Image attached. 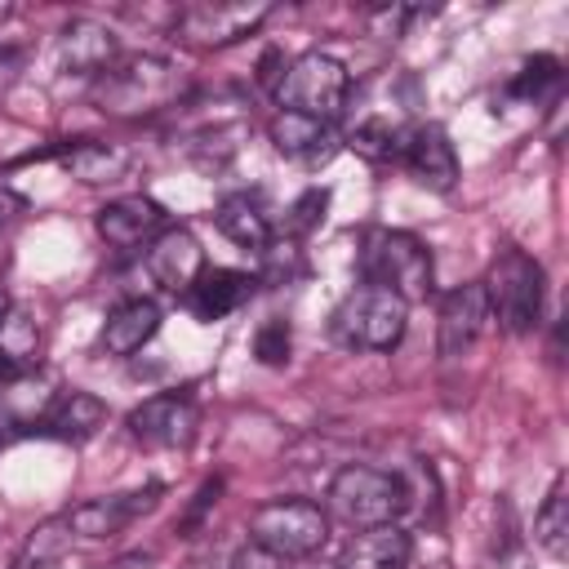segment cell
<instances>
[{
    "label": "cell",
    "instance_id": "6da1fadb",
    "mask_svg": "<svg viewBox=\"0 0 569 569\" xmlns=\"http://www.w3.org/2000/svg\"><path fill=\"white\" fill-rule=\"evenodd\" d=\"M178 98H182V76L164 58H151V53L116 58L93 80V107L102 116H120V120L156 116Z\"/></svg>",
    "mask_w": 569,
    "mask_h": 569
},
{
    "label": "cell",
    "instance_id": "7a4b0ae2",
    "mask_svg": "<svg viewBox=\"0 0 569 569\" xmlns=\"http://www.w3.org/2000/svg\"><path fill=\"white\" fill-rule=\"evenodd\" d=\"M356 267H360L365 284L396 293L405 307L422 302L431 293V249L413 231H391V227L365 231Z\"/></svg>",
    "mask_w": 569,
    "mask_h": 569
},
{
    "label": "cell",
    "instance_id": "3957f363",
    "mask_svg": "<svg viewBox=\"0 0 569 569\" xmlns=\"http://www.w3.org/2000/svg\"><path fill=\"white\" fill-rule=\"evenodd\" d=\"M329 511L351 525V529H378V525H396L409 507V485L387 471V467H369V462H347L325 493Z\"/></svg>",
    "mask_w": 569,
    "mask_h": 569
},
{
    "label": "cell",
    "instance_id": "277c9868",
    "mask_svg": "<svg viewBox=\"0 0 569 569\" xmlns=\"http://www.w3.org/2000/svg\"><path fill=\"white\" fill-rule=\"evenodd\" d=\"M485 302H489V320H498L507 333H529L542 316V293H547V276L542 262L529 258L525 249H502L489 262V276L480 280Z\"/></svg>",
    "mask_w": 569,
    "mask_h": 569
},
{
    "label": "cell",
    "instance_id": "5b68a950",
    "mask_svg": "<svg viewBox=\"0 0 569 569\" xmlns=\"http://www.w3.org/2000/svg\"><path fill=\"white\" fill-rule=\"evenodd\" d=\"M249 542L276 560H311L329 542V511L311 498H271L249 511Z\"/></svg>",
    "mask_w": 569,
    "mask_h": 569
},
{
    "label": "cell",
    "instance_id": "8992f818",
    "mask_svg": "<svg viewBox=\"0 0 569 569\" xmlns=\"http://www.w3.org/2000/svg\"><path fill=\"white\" fill-rule=\"evenodd\" d=\"M405 325H409V307L378 284L351 289L333 307V320H329L333 338L347 351H391V347H400Z\"/></svg>",
    "mask_w": 569,
    "mask_h": 569
},
{
    "label": "cell",
    "instance_id": "52a82bcc",
    "mask_svg": "<svg viewBox=\"0 0 569 569\" xmlns=\"http://www.w3.org/2000/svg\"><path fill=\"white\" fill-rule=\"evenodd\" d=\"M347 93H351V76L338 58L329 53H302L293 58L280 80H276V102L280 111H293V116H311V120H333L342 116L347 107Z\"/></svg>",
    "mask_w": 569,
    "mask_h": 569
},
{
    "label": "cell",
    "instance_id": "ba28073f",
    "mask_svg": "<svg viewBox=\"0 0 569 569\" xmlns=\"http://www.w3.org/2000/svg\"><path fill=\"white\" fill-rule=\"evenodd\" d=\"M267 18H271L267 0H200L178 13L173 36L196 49H227V44L253 36Z\"/></svg>",
    "mask_w": 569,
    "mask_h": 569
},
{
    "label": "cell",
    "instance_id": "9c48e42d",
    "mask_svg": "<svg viewBox=\"0 0 569 569\" xmlns=\"http://www.w3.org/2000/svg\"><path fill=\"white\" fill-rule=\"evenodd\" d=\"M196 427H200V409L191 396L182 391H160V396H147L133 413H129V436L142 445V449H187L196 440Z\"/></svg>",
    "mask_w": 569,
    "mask_h": 569
},
{
    "label": "cell",
    "instance_id": "30bf717a",
    "mask_svg": "<svg viewBox=\"0 0 569 569\" xmlns=\"http://www.w3.org/2000/svg\"><path fill=\"white\" fill-rule=\"evenodd\" d=\"M160 498V485H147V489H133V493H102V498H89L80 507H71L62 520L71 533L80 538H116L124 533L138 516H147Z\"/></svg>",
    "mask_w": 569,
    "mask_h": 569
},
{
    "label": "cell",
    "instance_id": "8fae6325",
    "mask_svg": "<svg viewBox=\"0 0 569 569\" xmlns=\"http://www.w3.org/2000/svg\"><path fill=\"white\" fill-rule=\"evenodd\" d=\"M485 325H489V302H485L480 280L449 289V293L440 298V325H436V347H440V356H445V360L467 356V351L480 342Z\"/></svg>",
    "mask_w": 569,
    "mask_h": 569
},
{
    "label": "cell",
    "instance_id": "7c38bea8",
    "mask_svg": "<svg viewBox=\"0 0 569 569\" xmlns=\"http://www.w3.org/2000/svg\"><path fill=\"white\" fill-rule=\"evenodd\" d=\"M164 231V204L151 200V196H116L98 209V236L111 244V249H138V244H151L156 236Z\"/></svg>",
    "mask_w": 569,
    "mask_h": 569
},
{
    "label": "cell",
    "instance_id": "4fadbf2b",
    "mask_svg": "<svg viewBox=\"0 0 569 569\" xmlns=\"http://www.w3.org/2000/svg\"><path fill=\"white\" fill-rule=\"evenodd\" d=\"M204 271V249L187 227H164L151 244H147V276L169 289V293H187L196 284V276Z\"/></svg>",
    "mask_w": 569,
    "mask_h": 569
},
{
    "label": "cell",
    "instance_id": "5bb4252c",
    "mask_svg": "<svg viewBox=\"0 0 569 569\" xmlns=\"http://www.w3.org/2000/svg\"><path fill=\"white\" fill-rule=\"evenodd\" d=\"M400 156L409 164V173L431 187V191H453L458 182V156H453V142L440 124H413L405 138H400Z\"/></svg>",
    "mask_w": 569,
    "mask_h": 569
},
{
    "label": "cell",
    "instance_id": "9a60e30c",
    "mask_svg": "<svg viewBox=\"0 0 569 569\" xmlns=\"http://www.w3.org/2000/svg\"><path fill=\"white\" fill-rule=\"evenodd\" d=\"M253 284H258V280H253L249 271H236V267H204V271L196 276V284L182 293V302L191 307V316H196L200 325H213V320L240 311V307L253 298Z\"/></svg>",
    "mask_w": 569,
    "mask_h": 569
},
{
    "label": "cell",
    "instance_id": "2e32d148",
    "mask_svg": "<svg viewBox=\"0 0 569 569\" xmlns=\"http://www.w3.org/2000/svg\"><path fill=\"white\" fill-rule=\"evenodd\" d=\"M156 333H160V307L151 298H124V302H116L107 311L102 333H98V347L107 356H120L124 360V356L142 351Z\"/></svg>",
    "mask_w": 569,
    "mask_h": 569
},
{
    "label": "cell",
    "instance_id": "e0dca14e",
    "mask_svg": "<svg viewBox=\"0 0 569 569\" xmlns=\"http://www.w3.org/2000/svg\"><path fill=\"white\" fill-rule=\"evenodd\" d=\"M116 58H120V53H116V36H111L102 22L80 18V22H71V27L58 36V67L71 71V76H93V80H98Z\"/></svg>",
    "mask_w": 569,
    "mask_h": 569
},
{
    "label": "cell",
    "instance_id": "ac0fdd59",
    "mask_svg": "<svg viewBox=\"0 0 569 569\" xmlns=\"http://www.w3.org/2000/svg\"><path fill=\"white\" fill-rule=\"evenodd\" d=\"M271 142L284 160H298V164H325L338 151L333 124L311 120V116H293V111H280L271 120Z\"/></svg>",
    "mask_w": 569,
    "mask_h": 569
},
{
    "label": "cell",
    "instance_id": "d6986e66",
    "mask_svg": "<svg viewBox=\"0 0 569 569\" xmlns=\"http://www.w3.org/2000/svg\"><path fill=\"white\" fill-rule=\"evenodd\" d=\"M102 422H107V405L93 391L71 387L49 405V413L40 422V436H53V440H67V445H84V440H93L102 431Z\"/></svg>",
    "mask_w": 569,
    "mask_h": 569
},
{
    "label": "cell",
    "instance_id": "ffe728a7",
    "mask_svg": "<svg viewBox=\"0 0 569 569\" xmlns=\"http://www.w3.org/2000/svg\"><path fill=\"white\" fill-rule=\"evenodd\" d=\"M413 556V538L400 525H378V529H360L333 569H409Z\"/></svg>",
    "mask_w": 569,
    "mask_h": 569
},
{
    "label": "cell",
    "instance_id": "44dd1931",
    "mask_svg": "<svg viewBox=\"0 0 569 569\" xmlns=\"http://www.w3.org/2000/svg\"><path fill=\"white\" fill-rule=\"evenodd\" d=\"M213 222H218V231H222L231 244H240L244 253H267V244L276 240L267 209H262L258 196H249V191L222 196L218 209H213Z\"/></svg>",
    "mask_w": 569,
    "mask_h": 569
},
{
    "label": "cell",
    "instance_id": "7402d4cb",
    "mask_svg": "<svg viewBox=\"0 0 569 569\" xmlns=\"http://www.w3.org/2000/svg\"><path fill=\"white\" fill-rule=\"evenodd\" d=\"M36 325L22 316V311H4L0 320V387L36 373Z\"/></svg>",
    "mask_w": 569,
    "mask_h": 569
},
{
    "label": "cell",
    "instance_id": "603a6c76",
    "mask_svg": "<svg viewBox=\"0 0 569 569\" xmlns=\"http://www.w3.org/2000/svg\"><path fill=\"white\" fill-rule=\"evenodd\" d=\"M62 164H67L71 178L98 187V182H116V178H124L129 156H124L120 147H111V142H76V147L62 156Z\"/></svg>",
    "mask_w": 569,
    "mask_h": 569
},
{
    "label": "cell",
    "instance_id": "cb8c5ba5",
    "mask_svg": "<svg viewBox=\"0 0 569 569\" xmlns=\"http://www.w3.org/2000/svg\"><path fill=\"white\" fill-rule=\"evenodd\" d=\"M533 542L551 556V560H565L569 556V498H565V476L551 480L538 516H533Z\"/></svg>",
    "mask_w": 569,
    "mask_h": 569
},
{
    "label": "cell",
    "instance_id": "d4e9b609",
    "mask_svg": "<svg viewBox=\"0 0 569 569\" xmlns=\"http://www.w3.org/2000/svg\"><path fill=\"white\" fill-rule=\"evenodd\" d=\"M560 84V62L551 53H533L525 58V67L507 80V98H520V102H538L547 89Z\"/></svg>",
    "mask_w": 569,
    "mask_h": 569
},
{
    "label": "cell",
    "instance_id": "484cf974",
    "mask_svg": "<svg viewBox=\"0 0 569 569\" xmlns=\"http://www.w3.org/2000/svg\"><path fill=\"white\" fill-rule=\"evenodd\" d=\"M289 351H293V333H289V320H280V316H271L258 333H253V356H258V365H267V369H280V365H289Z\"/></svg>",
    "mask_w": 569,
    "mask_h": 569
},
{
    "label": "cell",
    "instance_id": "4316f807",
    "mask_svg": "<svg viewBox=\"0 0 569 569\" xmlns=\"http://www.w3.org/2000/svg\"><path fill=\"white\" fill-rule=\"evenodd\" d=\"M400 138H405V133H396L391 124L369 120V124H360V129L351 133V147H356L360 156H369V160H391V156H400Z\"/></svg>",
    "mask_w": 569,
    "mask_h": 569
},
{
    "label": "cell",
    "instance_id": "83f0119b",
    "mask_svg": "<svg viewBox=\"0 0 569 569\" xmlns=\"http://www.w3.org/2000/svg\"><path fill=\"white\" fill-rule=\"evenodd\" d=\"M325 204H329V191H320V187L302 191V196H298V204H293V209H289V218H284V231H289V236L311 231V227L325 218Z\"/></svg>",
    "mask_w": 569,
    "mask_h": 569
},
{
    "label": "cell",
    "instance_id": "f1b7e54d",
    "mask_svg": "<svg viewBox=\"0 0 569 569\" xmlns=\"http://www.w3.org/2000/svg\"><path fill=\"white\" fill-rule=\"evenodd\" d=\"M218 493H222V480L213 476V480H204L200 489H196V502L187 507V516L178 520V538H191L200 525H204V516H209V507L218 502Z\"/></svg>",
    "mask_w": 569,
    "mask_h": 569
},
{
    "label": "cell",
    "instance_id": "f546056e",
    "mask_svg": "<svg viewBox=\"0 0 569 569\" xmlns=\"http://www.w3.org/2000/svg\"><path fill=\"white\" fill-rule=\"evenodd\" d=\"M280 565H284V560H276V556H271V551H262L258 542H244V547L231 556V565H227V569H280Z\"/></svg>",
    "mask_w": 569,
    "mask_h": 569
},
{
    "label": "cell",
    "instance_id": "4dcf8cb0",
    "mask_svg": "<svg viewBox=\"0 0 569 569\" xmlns=\"http://www.w3.org/2000/svg\"><path fill=\"white\" fill-rule=\"evenodd\" d=\"M493 569H533V560H529V551L525 547H507L502 556H498V565Z\"/></svg>",
    "mask_w": 569,
    "mask_h": 569
},
{
    "label": "cell",
    "instance_id": "1f68e13d",
    "mask_svg": "<svg viewBox=\"0 0 569 569\" xmlns=\"http://www.w3.org/2000/svg\"><path fill=\"white\" fill-rule=\"evenodd\" d=\"M18 213H22V196H13L9 187H0V227H4V222H13Z\"/></svg>",
    "mask_w": 569,
    "mask_h": 569
},
{
    "label": "cell",
    "instance_id": "d6a6232c",
    "mask_svg": "<svg viewBox=\"0 0 569 569\" xmlns=\"http://www.w3.org/2000/svg\"><path fill=\"white\" fill-rule=\"evenodd\" d=\"M107 569H151V556H142V551H129V556H120V560H111Z\"/></svg>",
    "mask_w": 569,
    "mask_h": 569
},
{
    "label": "cell",
    "instance_id": "836d02e7",
    "mask_svg": "<svg viewBox=\"0 0 569 569\" xmlns=\"http://www.w3.org/2000/svg\"><path fill=\"white\" fill-rule=\"evenodd\" d=\"M18 569H67V565H62V556H49V560H22Z\"/></svg>",
    "mask_w": 569,
    "mask_h": 569
},
{
    "label": "cell",
    "instance_id": "e575fe53",
    "mask_svg": "<svg viewBox=\"0 0 569 569\" xmlns=\"http://www.w3.org/2000/svg\"><path fill=\"white\" fill-rule=\"evenodd\" d=\"M302 569H316V565H302Z\"/></svg>",
    "mask_w": 569,
    "mask_h": 569
}]
</instances>
